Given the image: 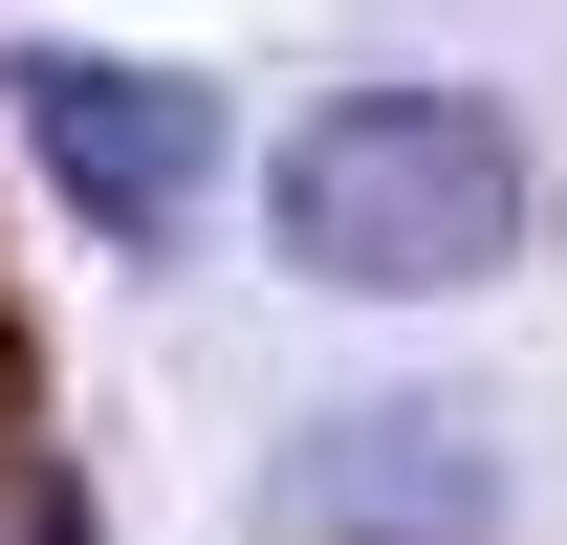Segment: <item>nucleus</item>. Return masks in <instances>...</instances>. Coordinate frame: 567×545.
Returning <instances> with one entry per match:
<instances>
[{"label": "nucleus", "instance_id": "nucleus-1", "mask_svg": "<svg viewBox=\"0 0 567 545\" xmlns=\"http://www.w3.org/2000/svg\"><path fill=\"white\" fill-rule=\"evenodd\" d=\"M262 240L306 284H350V306H436V284H481L524 240V132H502L481 88H328L262 175Z\"/></svg>", "mask_w": 567, "mask_h": 545}, {"label": "nucleus", "instance_id": "nucleus-2", "mask_svg": "<svg viewBox=\"0 0 567 545\" xmlns=\"http://www.w3.org/2000/svg\"><path fill=\"white\" fill-rule=\"evenodd\" d=\"M0 110H22V153H44V197L87 218V240H175V218L218 197V88L197 66H110V44H22L0 66Z\"/></svg>", "mask_w": 567, "mask_h": 545}, {"label": "nucleus", "instance_id": "nucleus-3", "mask_svg": "<svg viewBox=\"0 0 567 545\" xmlns=\"http://www.w3.org/2000/svg\"><path fill=\"white\" fill-rule=\"evenodd\" d=\"M262 524L284 545H502V436L458 393H350V414L284 436Z\"/></svg>", "mask_w": 567, "mask_h": 545}, {"label": "nucleus", "instance_id": "nucleus-4", "mask_svg": "<svg viewBox=\"0 0 567 545\" xmlns=\"http://www.w3.org/2000/svg\"><path fill=\"white\" fill-rule=\"evenodd\" d=\"M0 545H87V524H66V480H0Z\"/></svg>", "mask_w": 567, "mask_h": 545}]
</instances>
